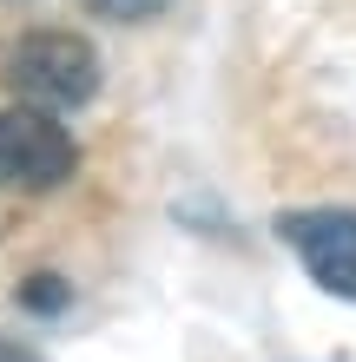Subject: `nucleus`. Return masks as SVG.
Masks as SVG:
<instances>
[{"label":"nucleus","mask_w":356,"mask_h":362,"mask_svg":"<svg viewBox=\"0 0 356 362\" xmlns=\"http://www.w3.org/2000/svg\"><path fill=\"white\" fill-rule=\"evenodd\" d=\"M86 7H93L99 20H119V27H125V20H152L165 0H86Z\"/></svg>","instance_id":"39448f33"},{"label":"nucleus","mask_w":356,"mask_h":362,"mask_svg":"<svg viewBox=\"0 0 356 362\" xmlns=\"http://www.w3.org/2000/svg\"><path fill=\"white\" fill-rule=\"evenodd\" d=\"M79 165L73 132L40 105H0V185L7 191H53Z\"/></svg>","instance_id":"f03ea898"},{"label":"nucleus","mask_w":356,"mask_h":362,"mask_svg":"<svg viewBox=\"0 0 356 362\" xmlns=\"http://www.w3.org/2000/svg\"><path fill=\"white\" fill-rule=\"evenodd\" d=\"M7 93L20 105H40V112H73L99 93V59L79 33L47 27V33H20L7 53Z\"/></svg>","instance_id":"f257e3e1"},{"label":"nucleus","mask_w":356,"mask_h":362,"mask_svg":"<svg viewBox=\"0 0 356 362\" xmlns=\"http://www.w3.org/2000/svg\"><path fill=\"white\" fill-rule=\"evenodd\" d=\"M0 362H40L27 343H13V336H0Z\"/></svg>","instance_id":"423d86ee"},{"label":"nucleus","mask_w":356,"mask_h":362,"mask_svg":"<svg viewBox=\"0 0 356 362\" xmlns=\"http://www.w3.org/2000/svg\"><path fill=\"white\" fill-rule=\"evenodd\" d=\"M284 244L304 257V270L323 290H337L356 303V211L323 204V211H284Z\"/></svg>","instance_id":"7ed1b4c3"},{"label":"nucleus","mask_w":356,"mask_h":362,"mask_svg":"<svg viewBox=\"0 0 356 362\" xmlns=\"http://www.w3.org/2000/svg\"><path fill=\"white\" fill-rule=\"evenodd\" d=\"M67 284H59V276H27V284H20V303L27 310H40V316H53V310H67Z\"/></svg>","instance_id":"20e7f679"}]
</instances>
